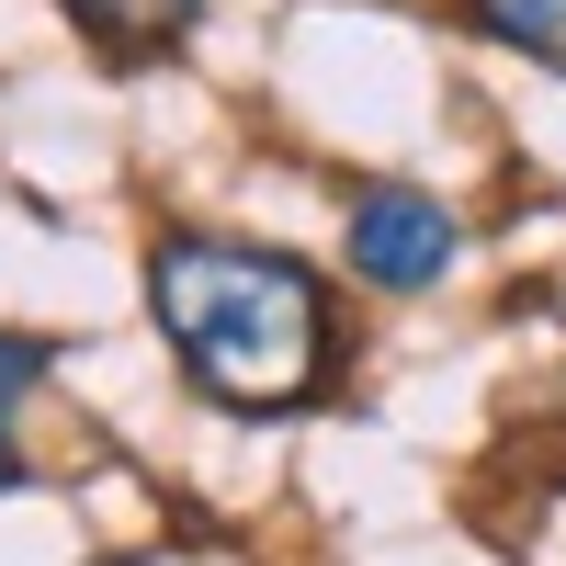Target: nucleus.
I'll return each instance as SVG.
<instances>
[{"label": "nucleus", "instance_id": "4", "mask_svg": "<svg viewBox=\"0 0 566 566\" xmlns=\"http://www.w3.org/2000/svg\"><path fill=\"white\" fill-rule=\"evenodd\" d=\"M57 374V352L34 340V328H0V488H23V442H12V419H23V397Z\"/></svg>", "mask_w": 566, "mask_h": 566}, {"label": "nucleus", "instance_id": "5", "mask_svg": "<svg viewBox=\"0 0 566 566\" xmlns=\"http://www.w3.org/2000/svg\"><path fill=\"white\" fill-rule=\"evenodd\" d=\"M464 23L522 45V57H544V69H566V0H464Z\"/></svg>", "mask_w": 566, "mask_h": 566}, {"label": "nucleus", "instance_id": "1", "mask_svg": "<svg viewBox=\"0 0 566 566\" xmlns=\"http://www.w3.org/2000/svg\"><path fill=\"white\" fill-rule=\"evenodd\" d=\"M148 317L181 352L193 397L239 408V419H283V408L328 397V363H340V306H328L317 261L216 239V227H170L148 250Z\"/></svg>", "mask_w": 566, "mask_h": 566}, {"label": "nucleus", "instance_id": "3", "mask_svg": "<svg viewBox=\"0 0 566 566\" xmlns=\"http://www.w3.org/2000/svg\"><path fill=\"white\" fill-rule=\"evenodd\" d=\"M69 23H80V45L103 69H159L193 34V0H69Z\"/></svg>", "mask_w": 566, "mask_h": 566}, {"label": "nucleus", "instance_id": "2", "mask_svg": "<svg viewBox=\"0 0 566 566\" xmlns=\"http://www.w3.org/2000/svg\"><path fill=\"white\" fill-rule=\"evenodd\" d=\"M464 250V227L442 193H408V181H374V193H352V272L386 283V295H419V283H442Z\"/></svg>", "mask_w": 566, "mask_h": 566}]
</instances>
